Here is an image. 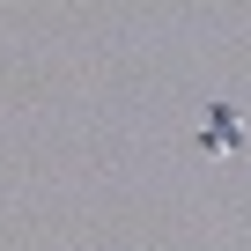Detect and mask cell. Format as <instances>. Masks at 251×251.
I'll return each mask as SVG.
<instances>
[{
  "label": "cell",
  "instance_id": "cell-1",
  "mask_svg": "<svg viewBox=\"0 0 251 251\" xmlns=\"http://www.w3.org/2000/svg\"><path fill=\"white\" fill-rule=\"evenodd\" d=\"M200 148H244V118H236V103H207V118H200Z\"/></svg>",
  "mask_w": 251,
  "mask_h": 251
}]
</instances>
